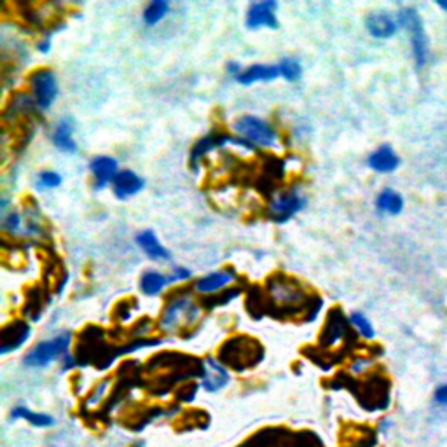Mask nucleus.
Listing matches in <instances>:
<instances>
[{
  "label": "nucleus",
  "instance_id": "f257e3e1",
  "mask_svg": "<svg viewBox=\"0 0 447 447\" xmlns=\"http://www.w3.org/2000/svg\"><path fill=\"white\" fill-rule=\"evenodd\" d=\"M398 23L405 26L409 35H411L412 55H414L418 67H425L428 62V39H426L423 19L419 18L418 11L412 8L402 9L398 15Z\"/></svg>",
  "mask_w": 447,
  "mask_h": 447
},
{
  "label": "nucleus",
  "instance_id": "f03ea898",
  "mask_svg": "<svg viewBox=\"0 0 447 447\" xmlns=\"http://www.w3.org/2000/svg\"><path fill=\"white\" fill-rule=\"evenodd\" d=\"M70 334H60L49 341H42L37 346H33L25 356V364L28 367H46L51 362L58 360L67 355L70 348Z\"/></svg>",
  "mask_w": 447,
  "mask_h": 447
},
{
  "label": "nucleus",
  "instance_id": "7ed1b4c3",
  "mask_svg": "<svg viewBox=\"0 0 447 447\" xmlns=\"http://www.w3.org/2000/svg\"><path fill=\"white\" fill-rule=\"evenodd\" d=\"M236 131L241 137H245V140L250 143H257L262 147H271L277 143V133L273 128L265 121L258 119L254 116H245L241 119L236 121L234 124Z\"/></svg>",
  "mask_w": 447,
  "mask_h": 447
},
{
  "label": "nucleus",
  "instance_id": "20e7f679",
  "mask_svg": "<svg viewBox=\"0 0 447 447\" xmlns=\"http://www.w3.org/2000/svg\"><path fill=\"white\" fill-rule=\"evenodd\" d=\"M198 317H200V309L191 302L189 297H177L164 309L163 318H161V328L173 331L178 325H182V320L187 324H194Z\"/></svg>",
  "mask_w": 447,
  "mask_h": 447
},
{
  "label": "nucleus",
  "instance_id": "39448f33",
  "mask_svg": "<svg viewBox=\"0 0 447 447\" xmlns=\"http://www.w3.org/2000/svg\"><path fill=\"white\" fill-rule=\"evenodd\" d=\"M33 89V100L40 110H48L58 95V82L51 70H39L30 79Z\"/></svg>",
  "mask_w": 447,
  "mask_h": 447
},
{
  "label": "nucleus",
  "instance_id": "423d86ee",
  "mask_svg": "<svg viewBox=\"0 0 447 447\" xmlns=\"http://www.w3.org/2000/svg\"><path fill=\"white\" fill-rule=\"evenodd\" d=\"M278 9L277 2L273 0H265V2H257L252 4L247 15V26L248 28H258V26H268V28H278V19L274 11Z\"/></svg>",
  "mask_w": 447,
  "mask_h": 447
},
{
  "label": "nucleus",
  "instance_id": "0eeeda50",
  "mask_svg": "<svg viewBox=\"0 0 447 447\" xmlns=\"http://www.w3.org/2000/svg\"><path fill=\"white\" fill-rule=\"evenodd\" d=\"M302 207H304V200H302L299 194H281V196H278L277 200L271 203L270 215L274 222H280L281 224V222H287L288 218L294 217Z\"/></svg>",
  "mask_w": 447,
  "mask_h": 447
},
{
  "label": "nucleus",
  "instance_id": "6e6552de",
  "mask_svg": "<svg viewBox=\"0 0 447 447\" xmlns=\"http://www.w3.org/2000/svg\"><path fill=\"white\" fill-rule=\"evenodd\" d=\"M30 325L26 322H12L8 327L2 328V342H0V353L6 355L9 351H15L19 346H23L26 342V339L30 338Z\"/></svg>",
  "mask_w": 447,
  "mask_h": 447
},
{
  "label": "nucleus",
  "instance_id": "1a4fd4ad",
  "mask_svg": "<svg viewBox=\"0 0 447 447\" xmlns=\"http://www.w3.org/2000/svg\"><path fill=\"white\" fill-rule=\"evenodd\" d=\"M201 378H203V388L211 393L226 388L231 381V376L229 372H227V369L224 367L220 362L215 360V358H208V360L204 362V372L201 374Z\"/></svg>",
  "mask_w": 447,
  "mask_h": 447
},
{
  "label": "nucleus",
  "instance_id": "9d476101",
  "mask_svg": "<svg viewBox=\"0 0 447 447\" xmlns=\"http://www.w3.org/2000/svg\"><path fill=\"white\" fill-rule=\"evenodd\" d=\"M348 324L349 320H346L344 315H342L339 309H334L328 315L327 325L324 328V334H322L320 342L324 346H335L342 341V339L348 335Z\"/></svg>",
  "mask_w": 447,
  "mask_h": 447
},
{
  "label": "nucleus",
  "instance_id": "9b49d317",
  "mask_svg": "<svg viewBox=\"0 0 447 447\" xmlns=\"http://www.w3.org/2000/svg\"><path fill=\"white\" fill-rule=\"evenodd\" d=\"M271 297L280 304H301L302 301H306V295L294 281H285V280H271L270 283Z\"/></svg>",
  "mask_w": 447,
  "mask_h": 447
},
{
  "label": "nucleus",
  "instance_id": "f8f14e48",
  "mask_svg": "<svg viewBox=\"0 0 447 447\" xmlns=\"http://www.w3.org/2000/svg\"><path fill=\"white\" fill-rule=\"evenodd\" d=\"M365 26H367V32L372 37H376V39H389V37H393L396 33L400 23L392 15L374 12V15H371L365 19Z\"/></svg>",
  "mask_w": 447,
  "mask_h": 447
},
{
  "label": "nucleus",
  "instance_id": "ddd939ff",
  "mask_svg": "<svg viewBox=\"0 0 447 447\" xmlns=\"http://www.w3.org/2000/svg\"><path fill=\"white\" fill-rule=\"evenodd\" d=\"M114 194H116L119 200H124V198H130L133 194L140 193L143 189V180L137 173L130 170L119 171L116 175V178L112 180Z\"/></svg>",
  "mask_w": 447,
  "mask_h": 447
},
{
  "label": "nucleus",
  "instance_id": "4468645a",
  "mask_svg": "<svg viewBox=\"0 0 447 447\" xmlns=\"http://www.w3.org/2000/svg\"><path fill=\"white\" fill-rule=\"evenodd\" d=\"M89 168H91L93 175H95L96 189H103V187H105L110 180H114L116 175L119 173V171H117V161L109 156L95 157V159L91 161V164H89Z\"/></svg>",
  "mask_w": 447,
  "mask_h": 447
},
{
  "label": "nucleus",
  "instance_id": "2eb2a0df",
  "mask_svg": "<svg viewBox=\"0 0 447 447\" xmlns=\"http://www.w3.org/2000/svg\"><path fill=\"white\" fill-rule=\"evenodd\" d=\"M400 159L389 146H381L369 156V166L378 173H392L398 168Z\"/></svg>",
  "mask_w": 447,
  "mask_h": 447
},
{
  "label": "nucleus",
  "instance_id": "dca6fc26",
  "mask_svg": "<svg viewBox=\"0 0 447 447\" xmlns=\"http://www.w3.org/2000/svg\"><path fill=\"white\" fill-rule=\"evenodd\" d=\"M280 76V69L273 65H254L250 69L243 70L240 76L236 77V80L240 84H245V86H250V84L257 82V80H273Z\"/></svg>",
  "mask_w": 447,
  "mask_h": 447
},
{
  "label": "nucleus",
  "instance_id": "f3484780",
  "mask_svg": "<svg viewBox=\"0 0 447 447\" xmlns=\"http://www.w3.org/2000/svg\"><path fill=\"white\" fill-rule=\"evenodd\" d=\"M11 416L12 419H23V421L30 423L35 428H51V426L56 425L53 416L44 414V412H33L32 409L25 407V405H18V407L12 409Z\"/></svg>",
  "mask_w": 447,
  "mask_h": 447
},
{
  "label": "nucleus",
  "instance_id": "a211bd4d",
  "mask_svg": "<svg viewBox=\"0 0 447 447\" xmlns=\"http://www.w3.org/2000/svg\"><path fill=\"white\" fill-rule=\"evenodd\" d=\"M72 133H73V128H72V123H70V119H62L55 130L53 142H55V146L58 147L60 150H63V152L73 154L77 150V146L76 142H73Z\"/></svg>",
  "mask_w": 447,
  "mask_h": 447
},
{
  "label": "nucleus",
  "instance_id": "6ab92c4d",
  "mask_svg": "<svg viewBox=\"0 0 447 447\" xmlns=\"http://www.w3.org/2000/svg\"><path fill=\"white\" fill-rule=\"evenodd\" d=\"M233 280V273H229V271H218V273H211L208 277L198 280L196 290L201 292V294H211V292L220 290L222 287L229 285Z\"/></svg>",
  "mask_w": 447,
  "mask_h": 447
},
{
  "label": "nucleus",
  "instance_id": "aec40b11",
  "mask_svg": "<svg viewBox=\"0 0 447 447\" xmlns=\"http://www.w3.org/2000/svg\"><path fill=\"white\" fill-rule=\"evenodd\" d=\"M137 243H139V247L142 248L150 258H157V261H161V258L170 257L168 250L159 243V241H157L156 234H154L152 231H143V233H140L139 236H137Z\"/></svg>",
  "mask_w": 447,
  "mask_h": 447
},
{
  "label": "nucleus",
  "instance_id": "412c9836",
  "mask_svg": "<svg viewBox=\"0 0 447 447\" xmlns=\"http://www.w3.org/2000/svg\"><path fill=\"white\" fill-rule=\"evenodd\" d=\"M376 207L379 211L388 215H398L400 211L404 210V198L400 196L396 191L385 189L376 200Z\"/></svg>",
  "mask_w": 447,
  "mask_h": 447
},
{
  "label": "nucleus",
  "instance_id": "4be33fe9",
  "mask_svg": "<svg viewBox=\"0 0 447 447\" xmlns=\"http://www.w3.org/2000/svg\"><path fill=\"white\" fill-rule=\"evenodd\" d=\"M171 281H173L171 280V277H164V274L156 273V271H149V273H146L142 277L140 285H142L143 294L156 295V294H159V292L163 290L166 285H170Z\"/></svg>",
  "mask_w": 447,
  "mask_h": 447
},
{
  "label": "nucleus",
  "instance_id": "5701e85b",
  "mask_svg": "<svg viewBox=\"0 0 447 447\" xmlns=\"http://www.w3.org/2000/svg\"><path fill=\"white\" fill-rule=\"evenodd\" d=\"M168 11H170V4L168 2H164V0H154L143 11V21L147 25H156V23H159L168 15Z\"/></svg>",
  "mask_w": 447,
  "mask_h": 447
},
{
  "label": "nucleus",
  "instance_id": "b1692460",
  "mask_svg": "<svg viewBox=\"0 0 447 447\" xmlns=\"http://www.w3.org/2000/svg\"><path fill=\"white\" fill-rule=\"evenodd\" d=\"M349 324L355 327V331L360 334V338L364 339H372L374 338V327L369 322V318L365 317L364 313H351V317H349Z\"/></svg>",
  "mask_w": 447,
  "mask_h": 447
},
{
  "label": "nucleus",
  "instance_id": "393cba45",
  "mask_svg": "<svg viewBox=\"0 0 447 447\" xmlns=\"http://www.w3.org/2000/svg\"><path fill=\"white\" fill-rule=\"evenodd\" d=\"M278 69H280V76L285 77L287 80H290V82H295V80L301 79L302 76L301 63L295 58H283L280 62V65H278Z\"/></svg>",
  "mask_w": 447,
  "mask_h": 447
},
{
  "label": "nucleus",
  "instance_id": "a878e982",
  "mask_svg": "<svg viewBox=\"0 0 447 447\" xmlns=\"http://www.w3.org/2000/svg\"><path fill=\"white\" fill-rule=\"evenodd\" d=\"M62 184V177L55 171H42L39 175V186L46 187V189H53V187H58Z\"/></svg>",
  "mask_w": 447,
  "mask_h": 447
},
{
  "label": "nucleus",
  "instance_id": "bb28decb",
  "mask_svg": "<svg viewBox=\"0 0 447 447\" xmlns=\"http://www.w3.org/2000/svg\"><path fill=\"white\" fill-rule=\"evenodd\" d=\"M433 400H435L437 405H442V407H447V383L437 386L435 393H433Z\"/></svg>",
  "mask_w": 447,
  "mask_h": 447
},
{
  "label": "nucleus",
  "instance_id": "cd10ccee",
  "mask_svg": "<svg viewBox=\"0 0 447 447\" xmlns=\"http://www.w3.org/2000/svg\"><path fill=\"white\" fill-rule=\"evenodd\" d=\"M369 367H372V360H369V358H358V360L353 362L351 371L355 374H364Z\"/></svg>",
  "mask_w": 447,
  "mask_h": 447
},
{
  "label": "nucleus",
  "instance_id": "c85d7f7f",
  "mask_svg": "<svg viewBox=\"0 0 447 447\" xmlns=\"http://www.w3.org/2000/svg\"><path fill=\"white\" fill-rule=\"evenodd\" d=\"M191 277V271L189 270H184V268H177L175 270V274L171 277V280L173 281H180V280H187V278Z\"/></svg>",
  "mask_w": 447,
  "mask_h": 447
},
{
  "label": "nucleus",
  "instance_id": "c756f323",
  "mask_svg": "<svg viewBox=\"0 0 447 447\" xmlns=\"http://www.w3.org/2000/svg\"><path fill=\"white\" fill-rule=\"evenodd\" d=\"M437 6H439L440 9H444V11H447V0H439V2H437Z\"/></svg>",
  "mask_w": 447,
  "mask_h": 447
}]
</instances>
